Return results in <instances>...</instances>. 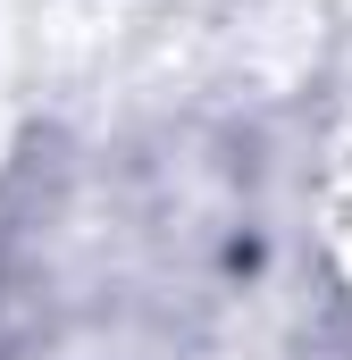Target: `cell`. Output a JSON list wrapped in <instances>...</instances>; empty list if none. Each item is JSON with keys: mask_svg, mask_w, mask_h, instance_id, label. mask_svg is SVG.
I'll return each instance as SVG.
<instances>
[{"mask_svg": "<svg viewBox=\"0 0 352 360\" xmlns=\"http://www.w3.org/2000/svg\"><path fill=\"white\" fill-rule=\"evenodd\" d=\"M344 269H352V210H344Z\"/></svg>", "mask_w": 352, "mask_h": 360, "instance_id": "1", "label": "cell"}]
</instances>
